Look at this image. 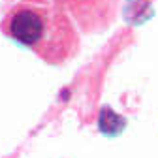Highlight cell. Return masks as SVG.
I'll use <instances>...</instances> for the list:
<instances>
[{
  "label": "cell",
  "mask_w": 158,
  "mask_h": 158,
  "mask_svg": "<svg viewBox=\"0 0 158 158\" xmlns=\"http://www.w3.org/2000/svg\"><path fill=\"white\" fill-rule=\"evenodd\" d=\"M2 30L55 66L68 62L79 49V36L68 15L49 6H13L4 17Z\"/></svg>",
  "instance_id": "obj_1"
}]
</instances>
